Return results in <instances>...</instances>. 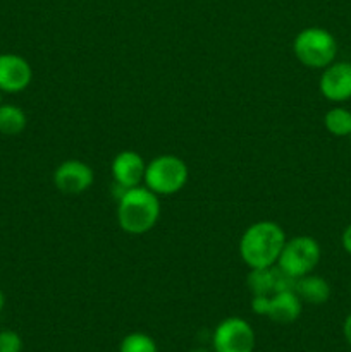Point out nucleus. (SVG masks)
<instances>
[{"label":"nucleus","instance_id":"obj_1","mask_svg":"<svg viewBox=\"0 0 351 352\" xmlns=\"http://www.w3.org/2000/svg\"><path fill=\"white\" fill-rule=\"evenodd\" d=\"M284 229L272 220H260L248 227L240 239V256L250 270L267 268L277 265L281 251L284 248Z\"/></svg>","mask_w":351,"mask_h":352},{"label":"nucleus","instance_id":"obj_2","mask_svg":"<svg viewBox=\"0 0 351 352\" xmlns=\"http://www.w3.org/2000/svg\"><path fill=\"white\" fill-rule=\"evenodd\" d=\"M160 196L155 195L147 186L120 191L117 201V223L120 230L129 236H143L157 226L160 219Z\"/></svg>","mask_w":351,"mask_h":352},{"label":"nucleus","instance_id":"obj_3","mask_svg":"<svg viewBox=\"0 0 351 352\" xmlns=\"http://www.w3.org/2000/svg\"><path fill=\"white\" fill-rule=\"evenodd\" d=\"M292 54L305 67L322 71L336 60L337 41L330 31L310 26L299 31L295 36Z\"/></svg>","mask_w":351,"mask_h":352},{"label":"nucleus","instance_id":"obj_4","mask_svg":"<svg viewBox=\"0 0 351 352\" xmlns=\"http://www.w3.org/2000/svg\"><path fill=\"white\" fill-rule=\"evenodd\" d=\"M189 179V168L181 157L158 155L147 162L145 186L157 196H172L181 191Z\"/></svg>","mask_w":351,"mask_h":352},{"label":"nucleus","instance_id":"obj_5","mask_svg":"<svg viewBox=\"0 0 351 352\" xmlns=\"http://www.w3.org/2000/svg\"><path fill=\"white\" fill-rule=\"evenodd\" d=\"M320 256H322V250H320L319 241L310 236H296L286 241L277 260V267L289 278L296 280L303 275L312 274L320 263Z\"/></svg>","mask_w":351,"mask_h":352},{"label":"nucleus","instance_id":"obj_6","mask_svg":"<svg viewBox=\"0 0 351 352\" xmlns=\"http://www.w3.org/2000/svg\"><path fill=\"white\" fill-rule=\"evenodd\" d=\"M257 336L250 323L240 316H229L213 329V352H253Z\"/></svg>","mask_w":351,"mask_h":352},{"label":"nucleus","instance_id":"obj_7","mask_svg":"<svg viewBox=\"0 0 351 352\" xmlns=\"http://www.w3.org/2000/svg\"><path fill=\"white\" fill-rule=\"evenodd\" d=\"M251 309L255 315L265 316L274 323L289 325L299 318L303 302L292 289H288L268 298H251Z\"/></svg>","mask_w":351,"mask_h":352},{"label":"nucleus","instance_id":"obj_8","mask_svg":"<svg viewBox=\"0 0 351 352\" xmlns=\"http://www.w3.org/2000/svg\"><path fill=\"white\" fill-rule=\"evenodd\" d=\"M95 182V172L86 162L69 158L64 160L54 172V184L62 195H83Z\"/></svg>","mask_w":351,"mask_h":352},{"label":"nucleus","instance_id":"obj_9","mask_svg":"<svg viewBox=\"0 0 351 352\" xmlns=\"http://www.w3.org/2000/svg\"><path fill=\"white\" fill-rule=\"evenodd\" d=\"M319 89L326 100L343 103L351 100V62H336L322 69Z\"/></svg>","mask_w":351,"mask_h":352},{"label":"nucleus","instance_id":"obj_10","mask_svg":"<svg viewBox=\"0 0 351 352\" xmlns=\"http://www.w3.org/2000/svg\"><path fill=\"white\" fill-rule=\"evenodd\" d=\"M33 81V69L17 54H0V91L21 93Z\"/></svg>","mask_w":351,"mask_h":352},{"label":"nucleus","instance_id":"obj_11","mask_svg":"<svg viewBox=\"0 0 351 352\" xmlns=\"http://www.w3.org/2000/svg\"><path fill=\"white\" fill-rule=\"evenodd\" d=\"M145 170H147V162L134 150L119 151L110 165L114 182L123 191L141 186L145 179Z\"/></svg>","mask_w":351,"mask_h":352},{"label":"nucleus","instance_id":"obj_12","mask_svg":"<svg viewBox=\"0 0 351 352\" xmlns=\"http://www.w3.org/2000/svg\"><path fill=\"white\" fill-rule=\"evenodd\" d=\"M292 278H289L277 265L267 268H253L246 277V285L251 298H268L281 291L292 289Z\"/></svg>","mask_w":351,"mask_h":352},{"label":"nucleus","instance_id":"obj_13","mask_svg":"<svg viewBox=\"0 0 351 352\" xmlns=\"http://www.w3.org/2000/svg\"><path fill=\"white\" fill-rule=\"evenodd\" d=\"M292 291H295L296 296L301 299V302L313 306L326 305L330 298L329 282L323 277H320V275H315L313 272L312 274L296 278V280L292 282Z\"/></svg>","mask_w":351,"mask_h":352},{"label":"nucleus","instance_id":"obj_14","mask_svg":"<svg viewBox=\"0 0 351 352\" xmlns=\"http://www.w3.org/2000/svg\"><path fill=\"white\" fill-rule=\"evenodd\" d=\"M28 126V117L21 107L12 103L0 105V134L3 136H19Z\"/></svg>","mask_w":351,"mask_h":352},{"label":"nucleus","instance_id":"obj_15","mask_svg":"<svg viewBox=\"0 0 351 352\" xmlns=\"http://www.w3.org/2000/svg\"><path fill=\"white\" fill-rule=\"evenodd\" d=\"M323 126L332 136L336 138H350L351 134V112L344 107H334L327 110L323 116Z\"/></svg>","mask_w":351,"mask_h":352},{"label":"nucleus","instance_id":"obj_16","mask_svg":"<svg viewBox=\"0 0 351 352\" xmlns=\"http://www.w3.org/2000/svg\"><path fill=\"white\" fill-rule=\"evenodd\" d=\"M119 352H158V347L148 333L131 332L120 340Z\"/></svg>","mask_w":351,"mask_h":352},{"label":"nucleus","instance_id":"obj_17","mask_svg":"<svg viewBox=\"0 0 351 352\" xmlns=\"http://www.w3.org/2000/svg\"><path fill=\"white\" fill-rule=\"evenodd\" d=\"M23 351V339L14 330H2L0 332V352H21Z\"/></svg>","mask_w":351,"mask_h":352},{"label":"nucleus","instance_id":"obj_18","mask_svg":"<svg viewBox=\"0 0 351 352\" xmlns=\"http://www.w3.org/2000/svg\"><path fill=\"white\" fill-rule=\"evenodd\" d=\"M341 244H343V250L348 254H351V223L343 230V236H341Z\"/></svg>","mask_w":351,"mask_h":352},{"label":"nucleus","instance_id":"obj_19","mask_svg":"<svg viewBox=\"0 0 351 352\" xmlns=\"http://www.w3.org/2000/svg\"><path fill=\"white\" fill-rule=\"evenodd\" d=\"M343 336H344V339H346L348 346L351 347V313L346 316V318H344V323H343Z\"/></svg>","mask_w":351,"mask_h":352},{"label":"nucleus","instance_id":"obj_20","mask_svg":"<svg viewBox=\"0 0 351 352\" xmlns=\"http://www.w3.org/2000/svg\"><path fill=\"white\" fill-rule=\"evenodd\" d=\"M3 306H6V296H3L2 289H0V313H2Z\"/></svg>","mask_w":351,"mask_h":352},{"label":"nucleus","instance_id":"obj_21","mask_svg":"<svg viewBox=\"0 0 351 352\" xmlns=\"http://www.w3.org/2000/svg\"><path fill=\"white\" fill-rule=\"evenodd\" d=\"M188 352H213V351L206 349V347H193V349H189Z\"/></svg>","mask_w":351,"mask_h":352},{"label":"nucleus","instance_id":"obj_22","mask_svg":"<svg viewBox=\"0 0 351 352\" xmlns=\"http://www.w3.org/2000/svg\"><path fill=\"white\" fill-rule=\"evenodd\" d=\"M0 93H2V91H0ZM2 103H3V102H2V96H0V105H2Z\"/></svg>","mask_w":351,"mask_h":352},{"label":"nucleus","instance_id":"obj_23","mask_svg":"<svg viewBox=\"0 0 351 352\" xmlns=\"http://www.w3.org/2000/svg\"><path fill=\"white\" fill-rule=\"evenodd\" d=\"M350 140H351V134H350Z\"/></svg>","mask_w":351,"mask_h":352}]
</instances>
